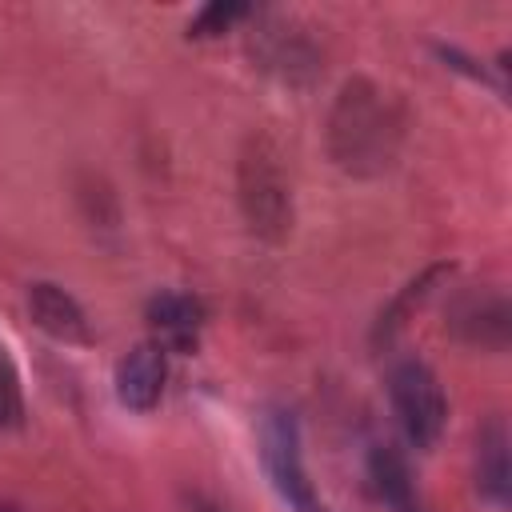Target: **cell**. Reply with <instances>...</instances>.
I'll return each mask as SVG.
<instances>
[{
	"label": "cell",
	"mask_w": 512,
	"mask_h": 512,
	"mask_svg": "<svg viewBox=\"0 0 512 512\" xmlns=\"http://www.w3.org/2000/svg\"><path fill=\"white\" fill-rule=\"evenodd\" d=\"M476 484L488 500H504L508 496V436H504V424L492 420L484 432H480V444H476Z\"/></svg>",
	"instance_id": "ba28073f"
},
{
	"label": "cell",
	"mask_w": 512,
	"mask_h": 512,
	"mask_svg": "<svg viewBox=\"0 0 512 512\" xmlns=\"http://www.w3.org/2000/svg\"><path fill=\"white\" fill-rule=\"evenodd\" d=\"M148 320H152L156 344H160L164 352H168V348L188 352V348L196 344L200 324H204V308H200V300H192V296H184V292H160V296H152V304H148Z\"/></svg>",
	"instance_id": "8992f818"
},
{
	"label": "cell",
	"mask_w": 512,
	"mask_h": 512,
	"mask_svg": "<svg viewBox=\"0 0 512 512\" xmlns=\"http://www.w3.org/2000/svg\"><path fill=\"white\" fill-rule=\"evenodd\" d=\"M388 388H392V408L400 416L404 436L416 448H432L444 432V420H448V400L440 392L436 372L420 360H404L392 368Z\"/></svg>",
	"instance_id": "3957f363"
},
{
	"label": "cell",
	"mask_w": 512,
	"mask_h": 512,
	"mask_svg": "<svg viewBox=\"0 0 512 512\" xmlns=\"http://www.w3.org/2000/svg\"><path fill=\"white\" fill-rule=\"evenodd\" d=\"M164 380H168V356H164V348L156 340L136 344L116 364V396H120V404H128L136 412H148V408L160 404Z\"/></svg>",
	"instance_id": "5b68a950"
},
{
	"label": "cell",
	"mask_w": 512,
	"mask_h": 512,
	"mask_svg": "<svg viewBox=\"0 0 512 512\" xmlns=\"http://www.w3.org/2000/svg\"><path fill=\"white\" fill-rule=\"evenodd\" d=\"M236 16H244V8L240 4H212V8H204V16L192 24V36H216V32H224Z\"/></svg>",
	"instance_id": "7c38bea8"
},
{
	"label": "cell",
	"mask_w": 512,
	"mask_h": 512,
	"mask_svg": "<svg viewBox=\"0 0 512 512\" xmlns=\"http://www.w3.org/2000/svg\"><path fill=\"white\" fill-rule=\"evenodd\" d=\"M372 480H376L380 500H384L392 512H420V500H416L408 464H404V456H400L396 448H376V452H372Z\"/></svg>",
	"instance_id": "9c48e42d"
},
{
	"label": "cell",
	"mask_w": 512,
	"mask_h": 512,
	"mask_svg": "<svg viewBox=\"0 0 512 512\" xmlns=\"http://www.w3.org/2000/svg\"><path fill=\"white\" fill-rule=\"evenodd\" d=\"M0 512H16V508H12V504H0Z\"/></svg>",
	"instance_id": "4fadbf2b"
},
{
	"label": "cell",
	"mask_w": 512,
	"mask_h": 512,
	"mask_svg": "<svg viewBox=\"0 0 512 512\" xmlns=\"http://www.w3.org/2000/svg\"><path fill=\"white\" fill-rule=\"evenodd\" d=\"M28 308L36 316V324L60 340H88V320L76 308V300L68 292H60L56 284H36L28 292Z\"/></svg>",
	"instance_id": "52a82bcc"
},
{
	"label": "cell",
	"mask_w": 512,
	"mask_h": 512,
	"mask_svg": "<svg viewBox=\"0 0 512 512\" xmlns=\"http://www.w3.org/2000/svg\"><path fill=\"white\" fill-rule=\"evenodd\" d=\"M24 416V400H20V376L12 368V356L8 348L0 344V432L4 428H16Z\"/></svg>",
	"instance_id": "8fae6325"
},
{
	"label": "cell",
	"mask_w": 512,
	"mask_h": 512,
	"mask_svg": "<svg viewBox=\"0 0 512 512\" xmlns=\"http://www.w3.org/2000/svg\"><path fill=\"white\" fill-rule=\"evenodd\" d=\"M240 208L264 240H284L292 228V188L280 152L268 136H252L240 152Z\"/></svg>",
	"instance_id": "7a4b0ae2"
},
{
	"label": "cell",
	"mask_w": 512,
	"mask_h": 512,
	"mask_svg": "<svg viewBox=\"0 0 512 512\" xmlns=\"http://www.w3.org/2000/svg\"><path fill=\"white\" fill-rule=\"evenodd\" d=\"M260 452L268 464V476L276 492L296 508V512H324V500L316 496L304 460H300V432L288 412H268L260 428Z\"/></svg>",
	"instance_id": "277c9868"
},
{
	"label": "cell",
	"mask_w": 512,
	"mask_h": 512,
	"mask_svg": "<svg viewBox=\"0 0 512 512\" xmlns=\"http://www.w3.org/2000/svg\"><path fill=\"white\" fill-rule=\"evenodd\" d=\"M452 324H456L472 344H488L484 328H492V336L504 344V332H508V308H504L500 296H488V300H480V304H460Z\"/></svg>",
	"instance_id": "30bf717a"
},
{
	"label": "cell",
	"mask_w": 512,
	"mask_h": 512,
	"mask_svg": "<svg viewBox=\"0 0 512 512\" xmlns=\"http://www.w3.org/2000/svg\"><path fill=\"white\" fill-rule=\"evenodd\" d=\"M396 140H400L396 104L364 80L348 84L336 112H332V152H336V160L348 172H380L392 160Z\"/></svg>",
	"instance_id": "6da1fadb"
}]
</instances>
